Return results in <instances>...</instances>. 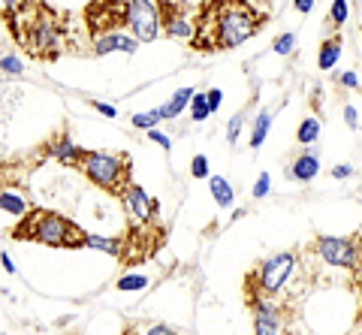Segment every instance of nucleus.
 I'll return each mask as SVG.
<instances>
[{"mask_svg":"<svg viewBox=\"0 0 362 335\" xmlns=\"http://www.w3.org/2000/svg\"><path fill=\"white\" fill-rule=\"evenodd\" d=\"M245 118H247V112H239V115H233V118H230V124H226V142H230V145L239 142V133H242Z\"/></svg>","mask_w":362,"mask_h":335,"instance_id":"24","label":"nucleus"},{"mask_svg":"<svg viewBox=\"0 0 362 335\" xmlns=\"http://www.w3.org/2000/svg\"><path fill=\"white\" fill-rule=\"evenodd\" d=\"M90 106H94L100 115H106V118H115V115H118V109H115V106H109V103H103V100H94Z\"/></svg>","mask_w":362,"mask_h":335,"instance_id":"33","label":"nucleus"},{"mask_svg":"<svg viewBox=\"0 0 362 335\" xmlns=\"http://www.w3.org/2000/svg\"><path fill=\"white\" fill-rule=\"evenodd\" d=\"M254 315L257 335H278L287 332L290 323L299 317V299L296 296H278V299H254L247 302Z\"/></svg>","mask_w":362,"mask_h":335,"instance_id":"6","label":"nucleus"},{"mask_svg":"<svg viewBox=\"0 0 362 335\" xmlns=\"http://www.w3.org/2000/svg\"><path fill=\"white\" fill-rule=\"evenodd\" d=\"M344 21H347V0H335L332 4V25L341 28Z\"/></svg>","mask_w":362,"mask_h":335,"instance_id":"28","label":"nucleus"},{"mask_svg":"<svg viewBox=\"0 0 362 335\" xmlns=\"http://www.w3.org/2000/svg\"><path fill=\"white\" fill-rule=\"evenodd\" d=\"M338 58H341V37H338V33H332L329 40H323L320 54H317V66H320L323 73H329L332 66L338 64Z\"/></svg>","mask_w":362,"mask_h":335,"instance_id":"15","label":"nucleus"},{"mask_svg":"<svg viewBox=\"0 0 362 335\" xmlns=\"http://www.w3.org/2000/svg\"><path fill=\"white\" fill-rule=\"evenodd\" d=\"M209 187H211V196H214V203H218L221 208H230L233 206V184L226 182L223 175H211L209 178Z\"/></svg>","mask_w":362,"mask_h":335,"instance_id":"16","label":"nucleus"},{"mask_svg":"<svg viewBox=\"0 0 362 335\" xmlns=\"http://www.w3.org/2000/svg\"><path fill=\"white\" fill-rule=\"evenodd\" d=\"M175 329L166 327V323H154V327H148V335H173Z\"/></svg>","mask_w":362,"mask_h":335,"instance_id":"35","label":"nucleus"},{"mask_svg":"<svg viewBox=\"0 0 362 335\" xmlns=\"http://www.w3.org/2000/svg\"><path fill=\"white\" fill-rule=\"evenodd\" d=\"M317 172H320V158H317L314 151H302L287 170V175L296 178V182H311Z\"/></svg>","mask_w":362,"mask_h":335,"instance_id":"13","label":"nucleus"},{"mask_svg":"<svg viewBox=\"0 0 362 335\" xmlns=\"http://www.w3.org/2000/svg\"><path fill=\"white\" fill-rule=\"evenodd\" d=\"M350 172H354V166H347V163H338L335 170H332V178H347Z\"/></svg>","mask_w":362,"mask_h":335,"instance_id":"37","label":"nucleus"},{"mask_svg":"<svg viewBox=\"0 0 362 335\" xmlns=\"http://www.w3.org/2000/svg\"><path fill=\"white\" fill-rule=\"evenodd\" d=\"M293 6H296V9H299V13H311L314 0H293Z\"/></svg>","mask_w":362,"mask_h":335,"instance_id":"39","label":"nucleus"},{"mask_svg":"<svg viewBox=\"0 0 362 335\" xmlns=\"http://www.w3.org/2000/svg\"><path fill=\"white\" fill-rule=\"evenodd\" d=\"M30 208L28 203V194L21 184H13V175L0 170V218L9 215V218H21L25 211Z\"/></svg>","mask_w":362,"mask_h":335,"instance_id":"11","label":"nucleus"},{"mask_svg":"<svg viewBox=\"0 0 362 335\" xmlns=\"http://www.w3.org/2000/svg\"><path fill=\"white\" fill-rule=\"evenodd\" d=\"M338 82H341L344 88H359V79H356V73H341V76H338Z\"/></svg>","mask_w":362,"mask_h":335,"instance_id":"34","label":"nucleus"},{"mask_svg":"<svg viewBox=\"0 0 362 335\" xmlns=\"http://www.w3.org/2000/svg\"><path fill=\"white\" fill-rule=\"evenodd\" d=\"M190 97H194V88H181V91L173 94V100H169L166 106H160V115L163 118H178L181 109L190 106Z\"/></svg>","mask_w":362,"mask_h":335,"instance_id":"17","label":"nucleus"},{"mask_svg":"<svg viewBox=\"0 0 362 335\" xmlns=\"http://www.w3.org/2000/svg\"><path fill=\"white\" fill-rule=\"evenodd\" d=\"M190 175L194 178H206L209 175V158L206 154H197V158L190 160Z\"/></svg>","mask_w":362,"mask_h":335,"instance_id":"27","label":"nucleus"},{"mask_svg":"<svg viewBox=\"0 0 362 335\" xmlns=\"http://www.w3.org/2000/svg\"><path fill=\"white\" fill-rule=\"evenodd\" d=\"M160 121H163L160 109H151V112H136V115L130 118V124L139 127V130H151L154 124H160Z\"/></svg>","mask_w":362,"mask_h":335,"instance_id":"20","label":"nucleus"},{"mask_svg":"<svg viewBox=\"0 0 362 335\" xmlns=\"http://www.w3.org/2000/svg\"><path fill=\"white\" fill-rule=\"evenodd\" d=\"M49 151H52L54 160H61L64 166H76V170H78V160H82V154H85V148H78V145L70 142L66 136H61L54 142V148H49Z\"/></svg>","mask_w":362,"mask_h":335,"instance_id":"14","label":"nucleus"},{"mask_svg":"<svg viewBox=\"0 0 362 335\" xmlns=\"http://www.w3.org/2000/svg\"><path fill=\"white\" fill-rule=\"evenodd\" d=\"M0 263H4V269H6L9 275H16V263H13V257H9L6 251H4V254H0Z\"/></svg>","mask_w":362,"mask_h":335,"instance_id":"38","label":"nucleus"},{"mask_svg":"<svg viewBox=\"0 0 362 335\" xmlns=\"http://www.w3.org/2000/svg\"><path fill=\"white\" fill-rule=\"evenodd\" d=\"M145 133H148V139H151V142H157V145H160V148H166V151L173 148V139L163 136L160 130H154V127H151V130H145Z\"/></svg>","mask_w":362,"mask_h":335,"instance_id":"31","label":"nucleus"},{"mask_svg":"<svg viewBox=\"0 0 362 335\" xmlns=\"http://www.w3.org/2000/svg\"><path fill=\"white\" fill-rule=\"evenodd\" d=\"M121 199H124V206H127L130 218H136V223H154L157 215H160L157 199H151L139 184H133V182L127 184V191L121 194Z\"/></svg>","mask_w":362,"mask_h":335,"instance_id":"10","label":"nucleus"},{"mask_svg":"<svg viewBox=\"0 0 362 335\" xmlns=\"http://www.w3.org/2000/svg\"><path fill=\"white\" fill-rule=\"evenodd\" d=\"M354 287L359 290V296H362V248H359V257H356V263H354Z\"/></svg>","mask_w":362,"mask_h":335,"instance_id":"32","label":"nucleus"},{"mask_svg":"<svg viewBox=\"0 0 362 335\" xmlns=\"http://www.w3.org/2000/svg\"><path fill=\"white\" fill-rule=\"evenodd\" d=\"M317 136H320V121H317V118H305L302 124H299L296 139L302 145H311V142H317Z\"/></svg>","mask_w":362,"mask_h":335,"instance_id":"19","label":"nucleus"},{"mask_svg":"<svg viewBox=\"0 0 362 335\" xmlns=\"http://www.w3.org/2000/svg\"><path fill=\"white\" fill-rule=\"evenodd\" d=\"M251 4H257L259 9H263V6H272V0H251Z\"/></svg>","mask_w":362,"mask_h":335,"instance_id":"40","label":"nucleus"},{"mask_svg":"<svg viewBox=\"0 0 362 335\" xmlns=\"http://www.w3.org/2000/svg\"><path fill=\"white\" fill-rule=\"evenodd\" d=\"M78 170L85 172L90 184L100 191L121 196L130 184V158L127 154H106V151H85L78 160Z\"/></svg>","mask_w":362,"mask_h":335,"instance_id":"5","label":"nucleus"},{"mask_svg":"<svg viewBox=\"0 0 362 335\" xmlns=\"http://www.w3.org/2000/svg\"><path fill=\"white\" fill-rule=\"evenodd\" d=\"M4 4H6V6H13V4H16V0H4Z\"/></svg>","mask_w":362,"mask_h":335,"instance_id":"41","label":"nucleus"},{"mask_svg":"<svg viewBox=\"0 0 362 335\" xmlns=\"http://www.w3.org/2000/svg\"><path fill=\"white\" fill-rule=\"evenodd\" d=\"M157 13H160V28L166 37L190 42V37H194V18H187V6L175 4V0H160Z\"/></svg>","mask_w":362,"mask_h":335,"instance_id":"9","label":"nucleus"},{"mask_svg":"<svg viewBox=\"0 0 362 335\" xmlns=\"http://www.w3.org/2000/svg\"><path fill=\"white\" fill-rule=\"evenodd\" d=\"M293 49H296V33H281V37L275 40V52L278 54H290Z\"/></svg>","mask_w":362,"mask_h":335,"instance_id":"26","label":"nucleus"},{"mask_svg":"<svg viewBox=\"0 0 362 335\" xmlns=\"http://www.w3.org/2000/svg\"><path fill=\"white\" fill-rule=\"evenodd\" d=\"M269 187H272V178H269V172H259L257 184H254V199H263V196L269 194Z\"/></svg>","mask_w":362,"mask_h":335,"instance_id":"29","label":"nucleus"},{"mask_svg":"<svg viewBox=\"0 0 362 335\" xmlns=\"http://www.w3.org/2000/svg\"><path fill=\"white\" fill-rule=\"evenodd\" d=\"M4 18L25 52L37 61H58L64 52V25L61 16L42 0H25L4 9Z\"/></svg>","mask_w":362,"mask_h":335,"instance_id":"2","label":"nucleus"},{"mask_svg":"<svg viewBox=\"0 0 362 335\" xmlns=\"http://www.w3.org/2000/svg\"><path fill=\"white\" fill-rule=\"evenodd\" d=\"M136 46H139V42H136L133 37H127V33H118V30H106V33H100V37H94V54H109V52L133 54Z\"/></svg>","mask_w":362,"mask_h":335,"instance_id":"12","label":"nucleus"},{"mask_svg":"<svg viewBox=\"0 0 362 335\" xmlns=\"http://www.w3.org/2000/svg\"><path fill=\"white\" fill-rule=\"evenodd\" d=\"M362 248V233L359 236H320L314 242V251L317 257L326 263V266H335V269H354L356 257Z\"/></svg>","mask_w":362,"mask_h":335,"instance_id":"8","label":"nucleus"},{"mask_svg":"<svg viewBox=\"0 0 362 335\" xmlns=\"http://www.w3.org/2000/svg\"><path fill=\"white\" fill-rule=\"evenodd\" d=\"M269 127H272V112L263 109V112H259V115L254 118V124H251V148H259V145L266 142Z\"/></svg>","mask_w":362,"mask_h":335,"instance_id":"18","label":"nucleus"},{"mask_svg":"<svg viewBox=\"0 0 362 335\" xmlns=\"http://www.w3.org/2000/svg\"><path fill=\"white\" fill-rule=\"evenodd\" d=\"M206 100H209V112H218L221 103H223V91H221V88H209Z\"/></svg>","mask_w":362,"mask_h":335,"instance_id":"30","label":"nucleus"},{"mask_svg":"<svg viewBox=\"0 0 362 335\" xmlns=\"http://www.w3.org/2000/svg\"><path fill=\"white\" fill-rule=\"evenodd\" d=\"M13 239L49 245V248H88V233L52 208H28L13 230Z\"/></svg>","mask_w":362,"mask_h":335,"instance_id":"3","label":"nucleus"},{"mask_svg":"<svg viewBox=\"0 0 362 335\" xmlns=\"http://www.w3.org/2000/svg\"><path fill=\"white\" fill-rule=\"evenodd\" d=\"M88 248H97V251H106V254H115L121 251V239H103V236H90L88 233Z\"/></svg>","mask_w":362,"mask_h":335,"instance_id":"21","label":"nucleus"},{"mask_svg":"<svg viewBox=\"0 0 362 335\" xmlns=\"http://www.w3.org/2000/svg\"><path fill=\"white\" fill-rule=\"evenodd\" d=\"M0 70H4L6 76H21L25 73V64H21L16 54H0Z\"/></svg>","mask_w":362,"mask_h":335,"instance_id":"25","label":"nucleus"},{"mask_svg":"<svg viewBox=\"0 0 362 335\" xmlns=\"http://www.w3.org/2000/svg\"><path fill=\"white\" fill-rule=\"evenodd\" d=\"M124 28H130L136 42H154L163 33L160 13L151 0H127L124 4Z\"/></svg>","mask_w":362,"mask_h":335,"instance_id":"7","label":"nucleus"},{"mask_svg":"<svg viewBox=\"0 0 362 335\" xmlns=\"http://www.w3.org/2000/svg\"><path fill=\"white\" fill-rule=\"evenodd\" d=\"M190 109H194V121H206L211 112H209V100H206V91H194V97H190Z\"/></svg>","mask_w":362,"mask_h":335,"instance_id":"22","label":"nucleus"},{"mask_svg":"<svg viewBox=\"0 0 362 335\" xmlns=\"http://www.w3.org/2000/svg\"><path fill=\"white\" fill-rule=\"evenodd\" d=\"M269 13L251 0H206L197 6L194 37L190 46L197 52H230L263 30Z\"/></svg>","mask_w":362,"mask_h":335,"instance_id":"1","label":"nucleus"},{"mask_svg":"<svg viewBox=\"0 0 362 335\" xmlns=\"http://www.w3.org/2000/svg\"><path fill=\"white\" fill-rule=\"evenodd\" d=\"M142 287H148V278H145V275H124V278H118V290H121V293L142 290Z\"/></svg>","mask_w":362,"mask_h":335,"instance_id":"23","label":"nucleus"},{"mask_svg":"<svg viewBox=\"0 0 362 335\" xmlns=\"http://www.w3.org/2000/svg\"><path fill=\"white\" fill-rule=\"evenodd\" d=\"M299 269V254L296 251H281L266 257L263 263H257L251 272L245 275V299H278V296H296L299 293H287V287L293 281V275Z\"/></svg>","mask_w":362,"mask_h":335,"instance_id":"4","label":"nucleus"},{"mask_svg":"<svg viewBox=\"0 0 362 335\" xmlns=\"http://www.w3.org/2000/svg\"><path fill=\"white\" fill-rule=\"evenodd\" d=\"M344 121H347V124L354 127V130L359 127V124H356V121H359V115H356V109H354V106H344Z\"/></svg>","mask_w":362,"mask_h":335,"instance_id":"36","label":"nucleus"}]
</instances>
